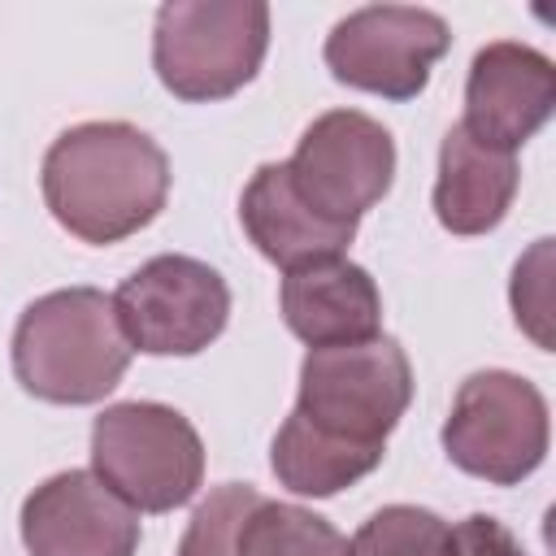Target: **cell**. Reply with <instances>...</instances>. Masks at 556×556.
<instances>
[{
	"instance_id": "1",
	"label": "cell",
	"mask_w": 556,
	"mask_h": 556,
	"mask_svg": "<svg viewBox=\"0 0 556 556\" xmlns=\"http://www.w3.org/2000/svg\"><path fill=\"white\" fill-rule=\"evenodd\" d=\"M39 187L74 239L104 248L156 222L169 195V156L130 122H83L52 139Z\"/></svg>"
},
{
	"instance_id": "2",
	"label": "cell",
	"mask_w": 556,
	"mask_h": 556,
	"mask_svg": "<svg viewBox=\"0 0 556 556\" xmlns=\"http://www.w3.org/2000/svg\"><path fill=\"white\" fill-rule=\"evenodd\" d=\"M130 365L113 295L96 287H61L22 308L13 326V378L48 404H96Z\"/></svg>"
},
{
	"instance_id": "3",
	"label": "cell",
	"mask_w": 556,
	"mask_h": 556,
	"mask_svg": "<svg viewBox=\"0 0 556 556\" xmlns=\"http://www.w3.org/2000/svg\"><path fill=\"white\" fill-rule=\"evenodd\" d=\"M269 52L265 0H169L152 26V70L187 104L235 96Z\"/></svg>"
},
{
	"instance_id": "4",
	"label": "cell",
	"mask_w": 556,
	"mask_h": 556,
	"mask_svg": "<svg viewBox=\"0 0 556 556\" xmlns=\"http://www.w3.org/2000/svg\"><path fill=\"white\" fill-rule=\"evenodd\" d=\"M91 473L135 513H169L200 491L204 443L169 404H109L91 421Z\"/></svg>"
},
{
	"instance_id": "5",
	"label": "cell",
	"mask_w": 556,
	"mask_h": 556,
	"mask_svg": "<svg viewBox=\"0 0 556 556\" xmlns=\"http://www.w3.org/2000/svg\"><path fill=\"white\" fill-rule=\"evenodd\" d=\"M413 400V365L387 334L365 343L308 348L295 408L313 430L352 447L387 452V434Z\"/></svg>"
},
{
	"instance_id": "6",
	"label": "cell",
	"mask_w": 556,
	"mask_h": 556,
	"mask_svg": "<svg viewBox=\"0 0 556 556\" xmlns=\"http://www.w3.org/2000/svg\"><path fill=\"white\" fill-rule=\"evenodd\" d=\"M547 439L552 421L543 391L508 369L469 374L443 421L447 460L491 486H517L530 478L547 456Z\"/></svg>"
},
{
	"instance_id": "7",
	"label": "cell",
	"mask_w": 556,
	"mask_h": 556,
	"mask_svg": "<svg viewBox=\"0 0 556 556\" xmlns=\"http://www.w3.org/2000/svg\"><path fill=\"white\" fill-rule=\"evenodd\" d=\"M117 326L130 352L148 356H195L230 321L226 278L195 256H152L113 295Z\"/></svg>"
},
{
	"instance_id": "8",
	"label": "cell",
	"mask_w": 556,
	"mask_h": 556,
	"mask_svg": "<svg viewBox=\"0 0 556 556\" xmlns=\"http://www.w3.org/2000/svg\"><path fill=\"white\" fill-rule=\"evenodd\" d=\"M287 178L295 195L326 222H361L395 178L391 130L361 109H330L300 135Z\"/></svg>"
},
{
	"instance_id": "9",
	"label": "cell",
	"mask_w": 556,
	"mask_h": 556,
	"mask_svg": "<svg viewBox=\"0 0 556 556\" xmlns=\"http://www.w3.org/2000/svg\"><path fill=\"white\" fill-rule=\"evenodd\" d=\"M452 48L439 13L417 4H365L339 17L326 35V70L369 96L413 100L426 91L434 61Z\"/></svg>"
},
{
	"instance_id": "10",
	"label": "cell",
	"mask_w": 556,
	"mask_h": 556,
	"mask_svg": "<svg viewBox=\"0 0 556 556\" xmlns=\"http://www.w3.org/2000/svg\"><path fill=\"white\" fill-rule=\"evenodd\" d=\"M22 543L30 556H135L139 513L91 469H65L26 495Z\"/></svg>"
},
{
	"instance_id": "11",
	"label": "cell",
	"mask_w": 556,
	"mask_h": 556,
	"mask_svg": "<svg viewBox=\"0 0 556 556\" xmlns=\"http://www.w3.org/2000/svg\"><path fill=\"white\" fill-rule=\"evenodd\" d=\"M556 109V65L530 43H486L469 61L465 78V135L495 148L517 152Z\"/></svg>"
},
{
	"instance_id": "12",
	"label": "cell",
	"mask_w": 556,
	"mask_h": 556,
	"mask_svg": "<svg viewBox=\"0 0 556 556\" xmlns=\"http://www.w3.org/2000/svg\"><path fill=\"white\" fill-rule=\"evenodd\" d=\"M282 321L295 339L308 348H334V343H365L382 334V295L369 269L330 256L308 261L300 269L282 274L278 287Z\"/></svg>"
},
{
	"instance_id": "13",
	"label": "cell",
	"mask_w": 556,
	"mask_h": 556,
	"mask_svg": "<svg viewBox=\"0 0 556 556\" xmlns=\"http://www.w3.org/2000/svg\"><path fill=\"white\" fill-rule=\"evenodd\" d=\"M239 222L256 243V252L282 269L343 256V248L356 239L352 222H326L295 195L282 161H265L252 174L239 200Z\"/></svg>"
},
{
	"instance_id": "14",
	"label": "cell",
	"mask_w": 556,
	"mask_h": 556,
	"mask_svg": "<svg viewBox=\"0 0 556 556\" xmlns=\"http://www.w3.org/2000/svg\"><path fill=\"white\" fill-rule=\"evenodd\" d=\"M517 156L495 152L465 135L456 122L439 148V178H434V217L452 235H486L504 222L517 195Z\"/></svg>"
},
{
	"instance_id": "15",
	"label": "cell",
	"mask_w": 556,
	"mask_h": 556,
	"mask_svg": "<svg viewBox=\"0 0 556 556\" xmlns=\"http://www.w3.org/2000/svg\"><path fill=\"white\" fill-rule=\"evenodd\" d=\"M269 465H274V473L287 491L326 500V495H339L343 486L361 482L365 473H374L382 465V452L330 439V434L313 430L300 413H291L274 434Z\"/></svg>"
},
{
	"instance_id": "16",
	"label": "cell",
	"mask_w": 556,
	"mask_h": 556,
	"mask_svg": "<svg viewBox=\"0 0 556 556\" xmlns=\"http://www.w3.org/2000/svg\"><path fill=\"white\" fill-rule=\"evenodd\" d=\"M235 556H352V543L313 508L261 495L235 530Z\"/></svg>"
},
{
	"instance_id": "17",
	"label": "cell",
	"mask_w": 556,
	"mask_h": 556,
	"mask_svg": "<svg viewBox=\"0 0 556 556\" xmlns=\"http://www.w3.org/2000/svg\"><path fill=\"white\" fill-rule=\"evenodd\" d=\"M452 526L417 504L378 508L352 539V556H447Z\"/></svg>"
},
{
	"instance_id": "18",
	"label": "cell",
	"mask_w": 556,
	"mask_h": 556,
	"mask_svg": "<svg viewBox=\"0 0 556 556\" xmlns=\"http://www.w3.org/2000/svg\"><path fill=\"white\" fill-rule=\"evenodd\" d=\"M256 500H261V491L243 486V482L213 486L208 500H200V508L191 513L178 556H235V530Z\"/></svg>"
},
{
	"instance_id": "19",
	"label": "cell",
	"mask_w": 556,
	"mask_h": 556,
	"mask_svg": "<svg viewBox=\"0 0 556 556\" xmlns=\"http://www.w3.org/2000/svg\"><path fill=\"white\" fill-rule=\"evenodd\" d=\"M513 313L517 326L539 343L552 348V239H539L513 269Z\"/></svg>"
},
{
	"instance_id": "20",
	"label": "cell",
	"mask_w": 556,
	"mask_h": 556,
	"mask_svg": "<svg viewBox=\"0 0 556 556\" xmlns=\"http://www.w3.org/2000/svg\"><path fill=\"white\" fill-rule=\"evenodd\" d=\"M447 556H526L513 530L486 513H473L452 526V552Z\"/></svg>"
}]
</instances>
